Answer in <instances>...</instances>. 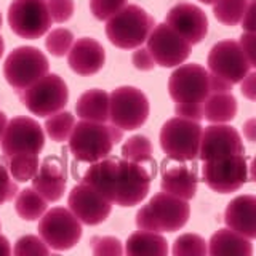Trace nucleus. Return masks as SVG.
Wrapping results in <instances>:
<instances>
[{"mask_svg":"<svg viewBox=\"0 0 256 256\" xmlns=\"http://www.w3.org/2000/svg\"><path fill=\"white\" fill-rule=\"evenodd\" d=\"M152 170L144 164L118 158H102L92 164L82 182L90 184L118 206H134L148 197Z\"/></svg>","mask_w":256,"mask_h":256,"instance_id":"f257e3e1","label":"nucleus"},{"mask_svg":"<svg viewBox=\"0 0 256 256\" xmlns=\"http://www.w3.org/2000/svg\"><path fill=\"white\" fill-rule=\"evenodd\" d=\"M124 138V130L106 122L80 120L69 136V149L78 162L94 164L109 157L112 148Z\"/></svg>","mask_w":256,"mask_h":256,"instance_id":"f03ea898","label":"nucleus"},{"mask_svg":"<svg viewBox=\"0 0 256 256\" xmlns=\"http://www.w3.org/2000/svg\"><path fill=\"white\" fill-rule=\"evenodd\" d=\"M154 18L138 5H125L108 20L106 36L112 45L122 50H134L148 40L154 29Z\"/></svg>","mask_w":256,"mask_h":256,"instance_id":"7ed1b4c3","label":"nucleus"},{"mask_svg":"<svg viewBox=\"0 0 256 256\" xmlns=\"http://www.w3.org/2000/svg\"><path fill=\"white\" fill-rule=\"evenodd\" d=\"M46 56L34 46H18L6 56L4 76L13 90L21 93L48 74Z\"/></svg>","mask_w":256,"mask_h":256,"instance_id":"20e7f679","label":"nucleus"},{"mask_svg":"<svg viewBox=\"0 0 256 256\" xmlns=\"http://www.w3.org/2000/svg\"><path fill=\"white\" fill-rule=\"evenodd\" d=\"M202 130L200 122L173 117L160 130V148L174 160H194L198 157Z\"/></svg>","mask_w":256,"mask_h":256,"instance_id":"39448f33","label":"nucleus"},{"mask_svg":"<svg viewBox=\"0 0 256 256\" xmlns=\"http://www.w3.org/2000/svg\"><path fill=\"white\" fill-rule=\"evenodd\" d=\"M149 117V101L140 88L118 86L109 94V120L124 132L141 128Z\"/></svg>","mask_w":256,"mask_h":256,"instance_id":"423d86ee","label":"nucleus"},{"mask_svg":"<svg viewBox=\"0 0 256 256\" xmlns=\"http://www.w3.org/2000/svg\"><path fill=\"white\" fill-rule=\"evenodd\" d=\"M21 102L38 117H48L62 110L69 100L64 80L56 74H46L20 93Z\"/></svg>","mask_w":256,"mask_h":256,"instance_id":"0eeeda50","label":"nucleus"},{"mask_svg":"<svg viewBox=\"0 0 256 256\" xmlns=\"http://www.w3.org/2000/svg\"><path fill=\"white\" fill-rule=\"evenodd\" d=\"M38 236L50 250L62 252L76 246L82 237V224L68 208L56 206L44 213L38 221Z\"/></svg>","mask_w":256,"mask_h":256,"instance_id":"6e6552de","label":"nucleus"},{"mask_svg":"<svg viewBox=\"0 0 256 256\" xmlns=\"http://www.w3.org/2000/svg\"><path fill=\"white\" fill-rule=\"evenodd\" d=\"M248 168L245 154L206 160L204 162V181L212 190L229 194L238 190L246 181H252Z\"/></svg>","mask_w":256,"mask_h":256,"instance_id":"1a4fd4ad","label":"nucleus"},{"mask_svg":"<svg viewBox=\"0 0 256 256\" xmlns=\"http://www.w3.org/2000/svg\"><path fill=\"white\" fill-rule=\"evenodd\" d=\"M168 93L176 104H204L212 94L210 72L196 62L182 64L170 76Z\"/></svg>","mask_w":256,"mask_h":256,"instance_id":"9d476101","label":"nucleus"},{"mask_svg":"<svg viewBox=\"0 0 256 256\" xmlns=\"http://www.w3.org/2000/svg\"><path fill=\"white\" fill-rule=\"evenodd\" d=\"M52 22L46 0H13L8 6V24L21 38L34 40L45 36Z\"/></svg>","mask_w":256,"mask_h":256,"instance_id":"9b49d317","label":"nucleus"},{"mask_svg":"<svg viewBox=\"0 0 256 256\" xmlns=\"http://www.w3.org/2000/svg\"><path fill=\"white\" fill-rule=\"evenodd\" d=\"M208 72L230 85L240 84L252 72L253 66L236 40H222L213 45L208 53Z\"/></svg>","mask_w":256,"mask_h":256,"instance_id":"f8f14e48","label":"nucleus"},{"mask_svg":"<svg viewBox=\"0 0 256 256\" xmlns=\"http://www.w3.org/2000/svg\"><path fill=\"white\" fill-rule=\"evenodd\" d=\"M146 42L148 52L154 58L156 64L162 68L180 66L190 54L192 45L165 22L156 24Z\"/></svg>","mask_w":256,"mask_h":256,"instance_id":"ddd939ff","label":"nucleus"},{"mask_svg":"<svg viewBox=\"0 0 256 256\" xmlns=\"http://www.w3.org/2000/svg\"><path fill=\"white\" fill-rule=\"evenodd\" d=\"M0 144L4 156L40 154L45 146V134L37 120L30 117H14L6 124Z\"/></svg>","mask_w":256,"mask_h":256,"instance_id":"4468645a","label":"nucleus"},{"mask_svg":"<svg viewBox=\"0 0 256 256\" xmlns=\"http://www.w3.org/2000/svg\"><path fill=\"white\" fill-rule=\"evenodd\" d=\"M68 205L69 210L76 214V218L86 226H96V224L104 222L109 218L112 210V204L109 200L85 182H80L72 188L69 192Z\"/></svg>","mask_w":256,"mask_h":256,"instance_id":"2eb2a0df","label":"nucleus"},{"mask_svg":"<svg viewBox=\"0 0 256 256\" xmlns=\"http://www.w3.org/2000/svg\"><path fill=\"white\" fill-rule=\"evenodd\" d=\"M234 154H245V146L242 136L234 126L214 124L202 130L198 146V157L206 160L222 158Z\"/></svg>","mask_w":256,"mask_h":256,"instance_id":"dca6fc26","label":"nucleus"},{"mask_svg":"<svg viewBox=\"0 0 256 256\" xmlns=\"http://www.w3.org/2000/svg\"><path fill=\"white\" fill-rule=\"evenodd\" d=\"M149 210L154 216L157 232H176L186 226L190 216L188 200L158 192L149 200Z\"/></svg>","mask_w":256,"mask_h":256,"instance_id":"f3484780","label":"nucleus"},{"mask_svg":"<svg viewBox=\"0 0 256 256\" xmlns=\"http://www.w3.org/2000/svg\"><path fill=\"white\" fill-rule=\"evenodd\" d=\"M165 24L186 38L190 45L202 42L208 32V20L202 8L192 4H178L166 13Z\"/></svg>","mask_w":256,"mask_h":256,"instance_id":"a211bd4d","label":"nucleus"},{"mask_svg":"<svg viewBox=\"0 0 256 256\" xmlns=\"http://www.w3.org/2000/svg\"><path fill=\"white\" fill-rule=\"evenodd\" d=\"M106 62V52L94 38L82 37L72 44L68 53L69 68L78 76H93L100 72Z\"/></svg>","mask_w":256,"mask_h":256,"instance_id":"6ab92c4d","label":"nucleus"},{"mask_svg":"<svg viewBox=\"0 0 256 256\" xmlns=\"http://www.w3.org/2000/svg\"><path fill=\"white\" fill-rule=\"evenodd\" d=\"M30 181L32 188L46 202H58L64 196V189H66V170L58 158L48 157L40 164L38 172Z\"/></svg>","mask_w":256,"mask_h":256,"instance_id":"aec40b11","label":"nucleus"},{"mask_svg":"<svg viewBox=\"0 0 256 256\" xmlns=\"http://www.w3.org/2000/svg\"><path fill=\"white\" fill-rule=\"evenodd\" d=\"M256 197L252 194L238 196L228 205L224 222L240 236L253 240L256 237Z\"/></svg>","mask_w":256,"mask_h":256,"instance_id":"412c9836","label":"nucleus"},{"mask_svg":"<svg viewBox=\"0 0 256 256\" xmlns=\"http://www.w3.org/2000/svg\"><path fill=\"white\" fill-rule=\"evenodd\" d=\"M160 188L166 194L190 200L197 192V173L186 165H173L164 172Z\"/></svg>","mask_w":256,"mask_h":256,"instance_id":"4be33fe9","label":"nucleus"},{"mask_svg":"<svg viewBox=\"0 0 256 256\" xmlns=\"http://www.w3.org/2000/svg\"><path fill=\"white\" fill-rule=\"evenodd\" d=\"M208 253L212 256L218 254H237V256H252L253 245L252 240L232 229H220L212 236L208 242Z\"/></svg>","mask_w":256,"mask_h":256,"instance_id":"5701e85b","label":"nucleus"},{"mask_svg":"<svg viewBox=\"0 0 256 256\" xmlns=\"http://www.w3.org/2000/svg\"><path fill=\"white\" fill-rule=\"evenodd\" d=\"M76 112L82 120L108 122L109 120V94L104 90H88L78 98Z\"/></svg>","mask_w":256,"mask_h":256,"instance_id":"b1692460","label":"nucleus"},{"mask_svg":"<svg viewBox=\"0 0 256 256\" xmlns=\"http://www.w3.org/2000/svg\"><path fill=\"white\" fill-rule=\"evenodd\" d=\"M125 253L130 256H165L168 253V244L160 232L140 230L128 237Z\"/></svg>","mask_w":256,"mask_h":256,"instance_id":"393cba45","label":"nucleus"},{"mask_svg":"<svg viewBox=\"0 0 256 256\" xmlns=\"http://www.w3.org/2000/svg\"><path fill=\"white\" fill-rule=\"evenodd\" d=\"M237 116V100L232 93H212L204 101V118L212 124H228Z\"/></svg>","mask_w":256,"mask_h":256,"instance_id":"a878e982","label":"nucleus"},{"mask_svg":"<svg viewBox=\"0 0 256 256\" xmlns=\"http://www.w3.org/2000/svg\"><path fill=\"white\" fill-rule=\"evenodd\" d=\"M46 200L34 188H26L16 194L14 210L24 221H37L46 212Z\"/></svg>","mask_w":256,"mask_h":256,"instance_id":"bb28decb","label":"nucleus"},{"mask_svg":"<svg viewBox=\"0 0 256 256\" xmlns=\"http://www.w3.org/2000/svg\"><path fill=\"white\" fill-rule=\"evenodd\" d=\"M5 158L10 176L18 182L30 181L38 172V154H14L5 156Z\"/></svg>","mask_w":256,"mask_h":256,"instance_id":"cd10ccee","label":"nucleus"},{"mask_svg":"<svg viewBox=\"0 0 256 256\" xmlns=\"http://www.w3.org/2000/svg\"><path fill=\"white\" fill-rule=\"evenodd\" d=\"M250 0H216L213 14L224 26H237L242 21Z\"/></svg>","mask_w":256,"mask_h":256,"instance_id":"c85d7f7f","label":"nucleus"},{"mask_svg":"<svg viewBox=\"0 0 256 256\" xmlns=\"http://www.w3.org/2000/svg\"><path fill=\"white\" fill-rule=\"evenodd\" d=\"M76 118L68 110H60L56 114L48 116L45 120V130L48 136L56 142H64L69 140V136L74 130Z\"/></svg>","mask_w":256,"mask_h":256,"instance_id":"c756f323","label":"nucleus"},{"mask_svg":"<svg viewBox=\"0 0 256 256\" xmlns=\"http://www.w3.org/2000/svg\"><path fill=\"white\" fill-rule=\"evenodd\" d=\"M122 157L130 162H150L152 158V144L148 136L136 134L132 136L124 146H122Z\"/></svg>","mask_w":256,"mask_h":256,"instance_id":"7c9ffc66","label":"nucleus"},{"mask_svg":"<svg viewBox=\"0 0 256 256\" xmlns=\"http://www.w3.org/2000/svg\"><path fill=\"white\" fill-rule=\"evenodd\" d=\"M208 253V244L197 234H182L174 240V256H205Z\"/></svg>","mask_w":256,"mask_h":256,"instance_id":"2f4dec72","label":"nucleus"},{"mask_svg":"<svg viewBox=\"0 0 256 256\" xmlns=\"http://www.w3.org/2000/svg\"><path fill=\"white\" fill-rule=\"evenodd\" d=\"M72 44H74V34H72V32L66 28L53 29L45 38L46 50L50 52L53 56H58V58L69 53Z\"/></svg>","mask_w":256,"mask_h":256,"instance_id":"473e14b6","label":"nucleus"},{"mask_svg":"<svg viewBox=\"0 0 256 256\" xmlns=\"http://www.w3.org/2000/svg\"><path fill=\"white\" fill-rule=\"evenodd\" d=\"M50 246H48L42 237L37 236H22L16 240L13 254L24 256V254H50Z\"/></svg>","mask_w":256,"mask_h":256,"instance_id":"72a5a7b5","label":"nucleus"},{"mask_svg":"<svg viewBox=\"0 0 256 256\" xmlns=\"http://www.w3.org/2000/svg\"><path fill=\"white\" fill-rule=\"evenodd\" d=\"M126 5V0H90V10L100 21H108Z\"/></svg>","mask_w":256,"mask_h":256,"instance_id":"f704fd0d","label":"nucleus"},{"mask_svg":"<svg viewBox=\"0 0 256 256\" xmlns=\"http://www.w3.org/2000/svg\"><path fill=\"white\" fill-rule=\"evenodd\" d=\"M92 252L96 256H120L124 254V248L120 240L116 237H93L92 242Z\"/></svg>","mask_w":256,"mask_h":256,"instance_id":"c9c22d12","label":"nucleus"},{"mask_svg":"<svg viewBox=\"0 0 256 256\" xmlns=\"http://www.w3.org/2000/svg\"><path fill=\"white\" fill-rule=\"evenodd\" d=\"M53 22H66L74 14V0H46Z\"/></svg>","mask_w":256,"mask_h":256,"instance_id":"e433bc0d","label":"nucleus"},{"mask_svg":"<svg viewBox=\"0 0 256 256\" xmlns=\"http://www.w3.org/2000/svg\"><path fill=\"white\" fill-rule=\"evenodd\" d=\"M18 192V184L12 180L8 168L4 164H0V205L13 200Z\"/></svg>","mask_w":256,"mask_h":256,"instance_id":"4c0bfd02","label":"nucleus"},{"mask_svg":"<svg viewBox=\"0 0 256 256\" xmlns=\"http://www.w3.org/2000/svg\"><path fill=\"white\" fill-rule=\"evenodd\" d=\"M174 112L178 117L200 122L204 120V104H176Z\"/></svg>","mask_w":256,"mask_h":256,"instance_id":"58836bf2","label":"nucleus"},{"mask_svg":"<svg viewBox=\"0 0 256 256\" xmlns=\"http://www.w3.org/2000/svg\"><path fill=\"white\" fill-rule=\"evenodd\" d=\"M132 61H133V66L140 70H152L156 68L154 58H152L150 53L148 52V48H142V46L136 48V52L132 56Z\"/></svg>","mask_w":256,"mask_h":256,"instance_id":"ea45409f","label":"nucleus"},{"mask_svg":"<svg viewBox=\"0 0 256 256\" xmlns=\"http://www.w3.org/2000/svg\"><path fill=\"white\" fill-rule=\"evenodd\" d=\"M238 45L248 58V61H250V64L254 68V32H244L238 40Z\"/></svg>","mask_w":256,"mask_h":256,"instance_id":"a19ab883","label":"nucleus"},{"mask_svg":"<svg viewBox=\"0 0 256 256\" xmlns=\"http://www.w3.org/2000/svg\"><path fill=\"white\" fill-rule=\"evenodd\" d=\"M253 13H254V0H250L248 2V6H246V12L242 18V28L246 30V32H254V20H253Z\"/></svg>","mask_w":256,"mask_h":256,"instance_id":"79ce46f5","label":"nucleus"},{"mask_svg":"<svg viewBox=\"0 0 256 256\" xmlns=\"http://www.w3.org/2000/svg\"><path fill=\"white\" fill-rule=\"evenodd\" d=\"M254 72H248V76L242 80V94L248 100H254Z\"/></svg>","mask_w":256,"mask_h":256,"instance_id":"37998d69","label":"nucleus"},{"mask_svg":"<svg viewBox=\"0 0 256 256\" xmlns=\"http://www.w3.org/2000/svg\"><path fill=\"white\" fill-rule=\"evenodd\" d=\"M12 253H13V250L10 246V242H8V238L0 236V256H8Z\"/></svg>","mask_w":256,"mask_h":256,"instance_id":"c03bdc74","label":"nucleus"},{"mask_svg":"<svg viewBox=\"0 0 256 256\" xmlns=\"http://www.w3.org/2000/svg\"><path fill=\"white\" fill-rule=\"evenodd\" d=\"M244 132H245V136L248 138V141H254V120H248V122L245 124V128H244Z\"/></svg>","mask_w":256,"mask_h":256,"instance_id":"a18cd8bd","label":"nucleus"},{"mask_svg":"<svg viewBox=\"0 0 256 256\" xmlns=\"http://www.w3.org/2000/svg\"><path fill=\"white\" fill-rule=\"evenodd\" d=\"M6 124H8L6 114H5V112H2V110H0V142H2V138H4V133H5Z\"/></svg>","mask_w":256,"mask_h":256,"instance_id":"49530a36","label":"nucleus"},{"mask_svg":"<svg viewBox=\"0 0 256 256\" xmlns=\"http://www.w3.org/2000/svg\"><path fill=\"white\" fill-rule=\"evenodd\" d=\"M4 50H5V42H4L2 36H0V58H2V54H4Z\"/></svg>","mask_w":256,"mask_h":256,"instance_id":"de8ad7c7","label":"nucleus"},{"mask_svg":"<svg viewBox=\"0 0 256 256\" xmlns=\"http://www.w3.org/2000/svg\"><path fill=\"white\" fill-rule=\"evenodd\" d=\"M200 2L205 4V5H213V4L216 2V0H200Z\"/></svg>","mask_w":256,"mask_h":256,"instance_id":"09e8293b","label":"nucleus"},{"mask_svg":"<svg viewBox=\"0 0 256 256\" xmlns=\"http://www.w3.org/2000/svg\"><path fill=\"white\" fill-rule=\"evenodd\" d=\"M0 28H2V14H0Z\"/></svg>","mask_w":256,"mask_h":256,"instance_id":"8fccbe9b","label":"nucleus"}]
</instances>
